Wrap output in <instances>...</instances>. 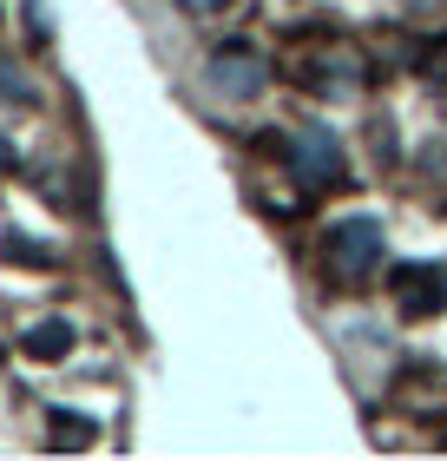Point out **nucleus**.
<instances>
[{
	"label": "nucleus",
	"instance_id": "obj_1",
	"mask_svg": "<svg viewBox=\"0 0 447 461\" xmlns=\"http://www.w3.org/2000/svg\"><path fill=\"white\" fill-rule=\"evenodd\" d=\"M290 165H296V178H303V185H329L335 172H343V152H335V139L309 132V139L290 152Z\"/></svg>",
	"mask_w": 447,
	"mask_h": 461
},
{
	"label": "nucleus",
	"instance_id": "obj_4",
	"mask_svg": "<svg viewBox=\"0 0 447 461\" xmlns=\"http://www.w3.org/2000/svg\"><path fill=\"white\" fill-rule=\"evenodd\" d=\"M13 93H20V73H13V59L0 53V99H13Z\"/></svg>",
	"mask_w": 447,
	"mask_h": 461
},
{
	"label": "nucleus",
	"instance_id": "obj_5",
	"mask_svg": "<svg viewBox=\"0 0 447 461\" xmlns=\"http://www.w3.org/2000/svg\"><path fill=\"white\" fill-rule=\"evenodd\" d=\"M191 7H224V0H191Z\"/></svg>",
	"mask_w": 447,
	"mask_h": 461
},
{
	"label": "nucleus",
	"instance_id": "obj_3",
	"mask_svg": "<svg viewBox=\"0 0 447 461\" xmlns=\"http://www.w3.org/2000/svg\"><path fill=\"white\" fill-rule=\"evenodd\" d=\"M210 79H218V86H230V93H257L264 86V59L257 53H218V67H210Z\"/></svg>",
	"mask_w": 447,
	"mask_h": 461
},
{
	"label": "nucleus",
	"instance_id": "obj_2",
	"mask_svg": "<svg viewBox=\"0 0 447 461\" xmlns=\"http://www.w3.org/2000/svg\"><path fill=\"white\" fill-rule=\"evenodd\" d=\"M329 250H335V270H349V277H355V270L381 250V230H375V224H343V230L329 238Z\"/></svg>",
	"mask_w": 447,
	"mask_h": 461
}]
</instances>
